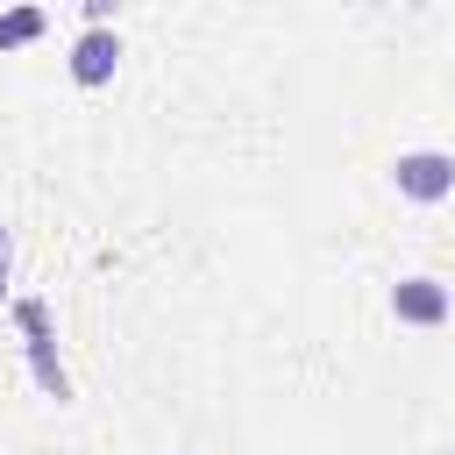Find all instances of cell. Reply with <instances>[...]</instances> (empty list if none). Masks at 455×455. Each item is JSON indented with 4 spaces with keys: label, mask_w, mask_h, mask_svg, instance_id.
I'll return each mask as SVG.
<instances>
[{
    "label": "cell",
    "mask_w": 455,
    "mask_h": 455,
    "mask_svg": "<svg viewBox=\"0 0 455 455\" xmlns=\"http://www.w3.org/2000/svg\"><path fill=\"white\" fill-rule=\"evenodd\" d=\"M391 192L412 199V206L455 199V156H448V149H398V156H391Z\"/></svg>",
    "instance_id": "7a4b0ae2"
},
{
    "label": "cell",
    "mask_w": 455,
    "mask_h": 455,
    "mask_svg": "<svg viewBox=\"0 0 455 455\" xmlns=\"http://www.w3.org/2000/svg\"><path fill=\"white\" fill-rule=\"evenodd\" d=\"M64 71H71V85H107L114 71H121V36L114 28H85V36H71V57H64Z\"/></svg>",
    "instance_id": "277c9868"
},
{
    "label": "cell",
    "mask_w": 455,
    "mask_h": 455,
    "mask_svg": "<svg viewBox=\"0 0 455 455\" xmlns=\"http://www.w3.org/2000/svg\"><path fill=\"white\" fill-rule=\"evenodd\" d=\"M7 313H14V327H21V355H28V377H36V391H43V398H57V405H71V370H64V355H57L50 306H43L36 291H21Z\"/></svg>",
    "instance_id": "6da1fadb"
},
{
    "label": "cell",
    "mask_w": 455,
    "mask_h": 455,
    "mask_svg": "<svg viewBox=\"0 0 455 455\" xmlns=\"http://www.w3.org/2000/svg\"><path fill=\"white\" fill-rule=\"evenodd\" d=\"M50 36V7L43 0H21V7H0V50H28Z\"/></svg>",
    "instance_id": "5b68a950"
},
{
    "label": "cell",
    "mask_w": 455,
    "mask_h": 455,
    "mask_svg": "<svg viewBox=\"0 0 455 455\" xmlns=\"http://www.w3.org/2000/svg\"><path fill=\"white\" fill-rule=\"evenodd\" d=\"M384 306H391L398 327H448V320H455V291H448L441 277H398V284L384 291Z\"/></svg>",
    "instance_id": "3957f363"
},
{
    "label": "cell",
    "mask_w": 455,
    "mask_h": 455,
    "mask_svg": "<svg viewBox=\"0 0 455 455\" xmlns=\"http://www.w3.org/2000/svg\"><path fill=\"white\" fill-rule=\"evenodd\" d=\"M14 291V235H7V220H0V299Z\"/></svg>",
    "instance_id": "8992f818"
}]
</instances>
